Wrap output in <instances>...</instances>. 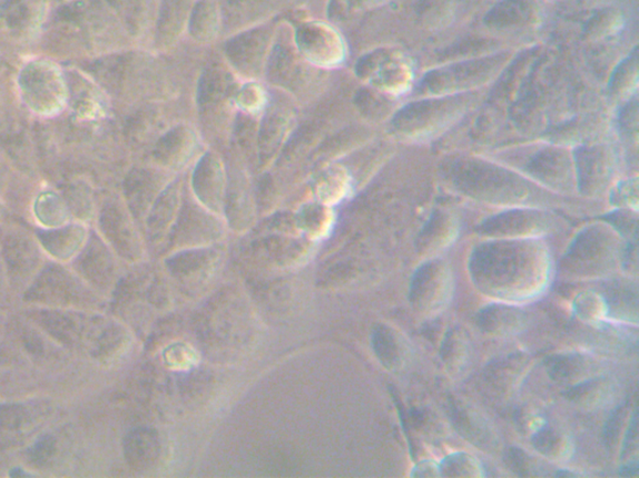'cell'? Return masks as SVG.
I'll return each instance as SVG.
<instances>
[{
  "instance_id": "8",
  "label": "cell",
  "mask_w": 639,
  "mask_h": 478,
  "mask_svg": "<svg viewBox=\"0 0 639 478\" xmlns=\"http://www.w3.org/2000/svg\"><path fill=\"white\" fill-rule=\"evenodd\" d=\"M449 279L448 270L441 266L429 265L421 268L411 287V300L421 309L441 308L449 297Z\"/></svg>"
},
{
  "instance_id": "3",
  "label": "cell",
  "mask_w": 639,
  "mask_h": 478,
  "mask_svg": "<svg viewBox=\"0 0 639 478\" xmlns=\"http://www.w3.org/2000/svg\"><path fill=\"white\" fill-rule=\"evenodd\" d=\"M273 31L254 28L235 37L226 44L225 53L242 76L254 79L263 74L272 53Z\"/></svg>"
},
{
  "instance_id": "12",
  "label": "cell",
  "mask_w": 639,
  "mask_h": 478,
  "mask_svg": "<svg viewBox=\"0 0 639 478\" xmlns=\"http://www.w3.org/2000/svg\"><path fill=\"white\" fill-rule=\"evenodd\" d=\"M346 173L343 169H332L324 173L318 183V196L324 202H336L346 191Z\"/></svg>"
},
{
  "instance_id": "13",
  "label": "cell",
  "mask_w": 639,
  "mask_h": 478,
  "mask_svg": "<svg viewBox=\"0 0 639 478\" xmlns=\"http://www.w3.org/2000/svg\"><path fill=\"white\" fill-rule=\"evenodd\" d=\"M266 102V96L260 86L255 82H247L236 91L235 103L246 113L256 116L263 111Z\"/></svg>"
},
{
  "instance_id": "4",
  "label": "cell",
  "mask_w": 639,
  "mask_h": 478,
  "mask_svg": "<svg viewBox=\"0 0 639 478\" xmlns=\"http://www.w3.org/2000/svg\"><path fill=\"white\" fill-rule=\"evenodd\" d=\"M238 86L230 70L215 64L204 71L198 91V102L204 120L228 119L232 101L235 102Z\"/></svg>"
},
{
  "instance_id": "9",
  "label": "cell",
  "mask_w": 639,
  "mask_h": 478,
  "mask_svg": "<svg viewBox=\"0 0 639 478\" xmlns=\"http://www.w3.org/2000/svg\"><path fill=\"white\" fill-rule=\"evenodd\" d=\"M293 118L287 111L272 109L267 111L260 128L257 145H259L260 160L269 162L283 147L288 131L292 130Z\"/></svg>"
},
{
  "instance_id": "2",
  "label": "cell",
  "mask_w": 639,
  "mask_h": 478,
  "mask_svg": "<svg viewBox=\"0 0 639 478\" xmlns=\"http://www.w3.org/2000/svg\"><path fill=\"white\" fill-rule=\"evenodd\" d=\"M298 53L317 69H332L345 59V44L336 31L323 23H307L295 36Z\"/></svg>"
},
{
  "instance_id": "11",
  "label": "cell",
  "mask_w": 639,
  "mask_h": 478,
  "mask_svg": "<svg viewBox=\"0 0 639 478\" xmlns=\"http://www.w3.org/2000/svg\"><path fill=\"white\" fill-rule=\"evenodd\" d=\"M188 29L194 40L209 43L218 37L220 29L218 7L212 0H198L191 10Z\"/></svg>"
},
{
  "instance_id": "10",
  "label": "cell",
  "mask_w": 639,
  "mask_h": 478,
  "mask_svg": "<svg viewBox=\"0 0 639 478\" xmlns=\"http://www.w3.org/2000/svg\"><path fill=\"white\" fill-rule=\"evenodd\" d=\"M195 0H163L158 24V43L170 47L179 39L189 23Z\"/></svg>"
},
{
  "instance_id": "7",
  "label": "cell",
  "mask_w": 639,
  "mask_h": 478,
  "mask_svg": "<svg viewBox=\"0 0 639 478\" xmlns=\"http://www.w3.org/2000/svg\"><path fill=\"white\" fill-rule=\"evenodd\" d=\"M198 149L197 135L190 128L177 127L163 135L154 150V158L164 170H181L194 160Z\"/></svg>"
},
{
  "instance_id": "1",
  "label": "cell",
  "mask_w": 639,
  "mask_h": 478,
  "mask_svg": "<svg viewBox=\"0 0 639 478\" xmlns=\"http://www.w3.org/2000/svg\"><path fill=\"white\" fill-rule=\"evenodd\" d=\"M489 259V262L478 259L472 270L483 290L507 298H521L539 290L545 277L542 259Z\"/></svg>"
},
{
  "instance_id": "6",
  "label": "cell",
  "mask_w": 639,
  "mask_h": 478,
  "mask_svg": "<svg viewBox=\"0 0 639 478\" xmlns=\"http://www.w3.org/2000/svg\"><path fill=\"white\" fill-rule=\"evenodd\" d=\"M317 69L307 62L301 53L287 46H277L272 50L265 70L274 84L288 90H301L311 84L312 70Z\"/></svg>"
},
{
  "instance_id": "5",
  "label": "cell",
  "mask_w": 639,
  "mask_h": 478,
  "mask_svg": "<svg viewBox=\"0 0 639 478\" xmlns=\"http://www.w3.org/2000/svg\"><path fill=\"white\" fill-rule=\"evenodd\" d=\"M193 190L197 199L213 212L223 209L226 193L225 165L218 155H203L193 172Z\"/></svg>"
}]
</instances>
